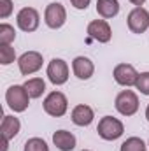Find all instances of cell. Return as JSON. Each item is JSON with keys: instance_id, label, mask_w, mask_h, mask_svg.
<instances>
[{"instance_id": "6da1fadb", "label": "cell", "mask_w": 149, "mask_h": 151, "mask_svg": "<svg viewBox=\"0 0 149 151\" xmlns=\"http://www.w3.org/2000/svg\"><path fill=\"white\" fill-rule=\"evenodd\" d=\"M5 100H7V106L14 111V113H23L27 111L28 104H30V95L27 93L25 86H19V84H14V86H9L7 91H5Z\"/></svg>"}, {"instance_id": "7a4b0ae2", "label": "cell", "mask_w": 149, "mask_h": 151, "mask_svg": "<svg viewBox=\"0 0 149 151\" xmlns=\"http://www.w3.org/2000/svg\"><path fill=\"white\" fill-rule=\"evenodd\" d=\"M97 132H98V135H100L104 141H116V139H119V137L123 135L125 127H123V123H121L117 118L104 116V118L98 121Z\"/></svg>"}, {"instance_id": "3957f363", "label": "cell", "mask_w": 149, "mask_h": 151, "mask_svg": "<svg viewBox=\"0 0 149 151\" xmlns=\"http://www.w3.org/2000/svg\"><path fill=\"white\" fill-rule=\"evenodd\" d=\"M117 113L123 116H133L139 111V97L132 91V90H123L121 93H117L116 102H114Z\"/></svg>"}, {"instance_id": "277c9868", "label": "cell", "mask_w": 149, "mask_h": 151, "mask_svg": "<svg viewBox=\"0 0 149 151\" xmlns=\"http://www.w3.org/2000/svg\"><path fill=\"white\" fill-rule=\"evenodd\" d=\"M67 109H69V102H67V97L62 91H51L44 99V111L49 116L60 118V116H63L67 113Z\"/></svg>"}, {"instance_id": "5b68a950", "label": "cell", "mask_w": 149, "mask_h": 151, "mask_svg": "<svg viewBox=\"0 0 149 151\" xmlns=\"http://www.w3.org/2000/svg\"><path fill=\"white\" fill-rule=\"evenodd\" d=\"M44 21H46V25H47L49 28H53V30L62 28V27L65 25V21H67V11H65V7H63L60 2L49 4V5L46 7V11H44Z\"/></svg>"}, {"instance_id": "8992f818", "label": "cell", "mask_w": 149, "mask_h": 151, "mask_svg": "<svg viewBox=\"0 0 149 151\" xmlns=\"http://www.w3.org/2000/svg\"><path fill=\"white\" fill-rule=\"evenodd\" d=\"M47 79L54 86H62L69 81V65L62 58H53L47 65Z\"/></svg>"}, {"instance_id": "52a82bcc", "label": "cell", "mask_w": 149, "mask_h": 151, "mask_svg": "<svg viewBox=\"0 0 149 151\" xmlns=\"http://www.w3.org/2000/svg\"><path fill=\"white\" fill-rule=\"evenodd\" d=\"M128 28L133 34H144L149 28V12L144 7H135L130 11L128 18H126Z\"/></svg>"}, {"instance_id": "ba28073f", "label": "cell", "mask_w": 149, "mask_h": 151, "mask_svg": "<svg viewBox=\"0 0 149 151\" xmlns=\"http://www.w3.org/2000/svg\"><path fill=\"white\" fill-rule=\"evenodd\" d=\"M16 23L18 27L23 30V32H35L39 28V23H40V16H39L37 9L34 7H23L18 16H16Z\"/></svg>"}, {"instance_id": "9c48e42d", "label": "cell", "mask_w": 149, "mask_h": 151, "mask_svg": "<svg viewBox=\"0 0 149 151\" xmlns=\"http://www.w3.org/2000/svg\"><path fill=\"white\" fill-rule=\"evenodd\" d=\"M42 55L39 51H27L18 58V65H19V72L23 76L35 74L42 67Z\"/></svg>"}, {"instance_id": "30bf717a", "label": "cell", "mask_w": 149, "mask_h": 151, "mask_svg": "<svg viewBox=\"0 0 149 151\" xmlns=\"http://www.w3.org/2000/svg\"><path fill=\"white\" fill-rule=\"evenodd\" d=\"M112 76H114L116 83L121 84V86H135L137 77H139V72H137L135 67L130 65V63H119V65L114 67Z\"/></svg>"}, {"instance_id": "8fae6325", "label": "cell", "mask_w": 149, "mask_h": 151, "mask_svg": "<svg viewBox=\"0 0 149 151\" xmlns=\"http://www.w3.org/2000/svg\"><path fill=\"white\" fill-rule=\"evenodd\" d=\"M88 35L91 39H95L97 42H109L112 37V30L109 27V23L105 19H93L90 25H88Z\"/></svg>"}, {"instance_id": "7c38bea8", "label": "cell", "mask_w": 149, "mask_h": 151, "mask_svg": "<svg viewBox=\"0 0 149 151\" xmlns=\"http://www.w3.org/2000/svg\"><path fill=\"white\" fill-rule=\"evenodd\" d=\"M72 70H74V76L77 79L86 81V79H90L93 76L95 65L88 56H75L74 62H72Z\"/></svg>"}, {"instance_id": "4fadbf2b", "label": "cell", "mask_w": 149, "mask_h": 151, "mask_svg": "<svg viewBox=\"0 0 149 151\" xmlns=\"http://www.w3.org/2000/svg\"><path fill=\"white\" fill-rule=\"evenodd\" d=\"M53 142L60 151H72L75 148V135L67 130H56L53 134Z\"/></svg>"}, {"instance_id": "5bb4252c", "label": "cell", "mask_w": 149, "mask_h": 151, "mask_svg": "<svg viewBox=\"0 0 149 151\" xmlns=\"http://www.w3.org/2000/svg\"><path fill=\"white\" fill-rule=\"evenodd\" d=\"M95 114H93V109L86 104H79L72 109V121H74L77 127H88L91 125Z\"/></svg>"}, {"instance_id": "9a60e30c", "label": "cell", "mask_w": 149, "mask_h": 151, "mask_svg": "<svg viewBox=\"0 0 149 151\" xmlns=\"http://www.w3.org/2000/svg\"><path fill=\"white\" fill-rule=\"evenodd\" d=\"M19 128H21V123H19L18 118L9 116V114L4 116L2 125H0V132H2V137H4V139L11 141L12 137H16V135L19 134Z\"/></svg>"}, {"instance_id": "2e32d148", "label": "cell", "mask_w": 149, "mask_h": 151, "mask_svg": "<svg viewBox=\"0 0 149 151\" xmlns=\"http://www.w3.org/2000/svg\"><path fill=\"white\" fill-rule=\"evenodd\" d=\"M97 12L104 18V19H109L117 16L119 12V2L117 0H98L97 2Z\"/></svg>"}, {"instance_id": "e0dca14e", "label": "cell", "mask_w": 149, "mask_h": 151, "mask_svg": "<svg viewBox=\"0 0 149 151\" xmlns=\"http://www.w3.org/2000/svg\"><path fill=\"white\" fill-rule=\"evenodd\" d=\"M23 86H25L27 93L30 95V99H39V97H42V93L46 91V83H44L42 77H32V79L25 81Z\"/></svg>"}, {"instance_id": "ac0fdd59", "label": "cell", "mask_w": 149, "mask_h": 151, "mask_svg": "<svg viewBox=\"0 0 149 151\" xmlns=\"http://www.w3.org/2000/svg\"><path fill=\"white\" fill-rule=\"evenodd\" d=\"M119 151H146V144L140 137H128L121 144Z\"/></svg>"}, {"instance_id": "d6986e66", "label": "cell", "mask_w": 149, "mask_h": 151, "mask_svg": "<svg viewBox=\"0 0 149 151\" xmlns=\"http://www.w3.org/2000/svg\"><path fill=\"white\" fill-rule=\"evenodd\" d=\"M14 39H16L14 27H11L9 23H2L0 25V44L11 46V42H14Z\"/></svg>"}, {"instance_id": "ffe728a7", "label": "cell", "mask_w": 149, "mask_h": 151, "mask_svg": "<svg viewBox=\"0 0 149 151\" xmlns=\"http://www.w3.org/2000/svg\"><path fill=\"white\" fill-rule=\"evenodd\" d=\"M14 60H16L14 47H11L7 44H0V63L2 65H11Z\"/></svg>"}, {"instance_id": "44dd1931", "label": "cell", "mask_w": 149, "mask_h": 151, "mask_svg": "<svg viewBox=\"0 0 149 151\" xmlns=\"http://www.w3.org/2000/svg\"><path fill=\"white\" fill-rule=\"evenodd\" d=\"M25 151H49V146L46 144L44 139L40 137H32L25 142Z\"/></svg>"}, {"instance_id": "7402d4cb", "label": "cell", "mask_w": 149, "mask_h": 151, "mask_svg": "<svg viewBox=\"0 0 149 151\" xmlns=\"http://www.w3.org/2000/svg\"><path fill=\"white\" fill-rule=\"evenodd\" d=\"M135 88L142 93V95H149V72H140L137 77Z\"/></svg>"}, {"instance_id": "603a6c76", "label": "cell", "mask_w": 149, "mask_h": 151, "mask_svg": "<svg viewBox=\"0 0 149 151\" xmlns=\"http://www.w3.org/2000/svg\"><path fill=\"white\" fill-rule=\"evenodd\" d=\"M12 12V2L11 0H0V18L5 19Z\"/></svg>"}, {"instance_id": "cb8c5ba5", "label": "cell", "mask_w": 149, "mask_h": 151, "mask_svg": "<svg viewBox=\"0 0 149 151\" xmlns=\"http://www.w3.org/2000/svg\"><path fill=\"white\" fill-rule=\"evenodd\" d=\"M90 2H91V0H70V4L74 5L75 9H79V11H84V9H88Z\"/></svg>"}, {"instance_id": "d4e9b609", "label": "cell", "mask_w": 149, "mask_h": 151, "mask_svg": "<svg viewBox=\"0 0 149 151\" xmlns=\"http://www.w3.org/2000/svg\"><path fill=\"white\" fill-rule=\"evenodd\" d=\"M7 146H9V141L2 137V151H7Z\"/></svg>"}, {"instance_id": "484cf974", "label": "cell", "mask_w": 149, "mask_h": 151, "mask_svg": "<svg viewBox=\"0 0 149 151\" xmlns=\"http://www.w3.org/2000/svg\"><path fill=\"white\" fill-rule=\"evenodd\" d=\"M130 2H132L133 5H137V7H140V5H142V4H144L146 0H130Z\"/></svg>"}, {"instance_id": "4316f807", "label": "cell", "mask_w": 149, "mask_h": 151, "mask_svg": "<svg viewBox=\"0 0 149 151\" xmlns=\"http://www.w3.org/2000/svg\"><path fill=\"white\" fill-rule=\"evenodd\" d=\"M146 118H148V121H149V104H148V107H146Z\"/></svg>"}, {"instance_id": "83f0119b", "label": "cell", "mask_w": 149, "mask_h": 151, "mask_svg": "<svg viewBox=\"0 0 149 151\" xmlns=\"http://www.w3.org/2000/svg\"><path fill=\"white\" fill-rule=\"evenodd\" d=\"M82 151H90V150H82Z\"/></svg>"}]
</instances>
